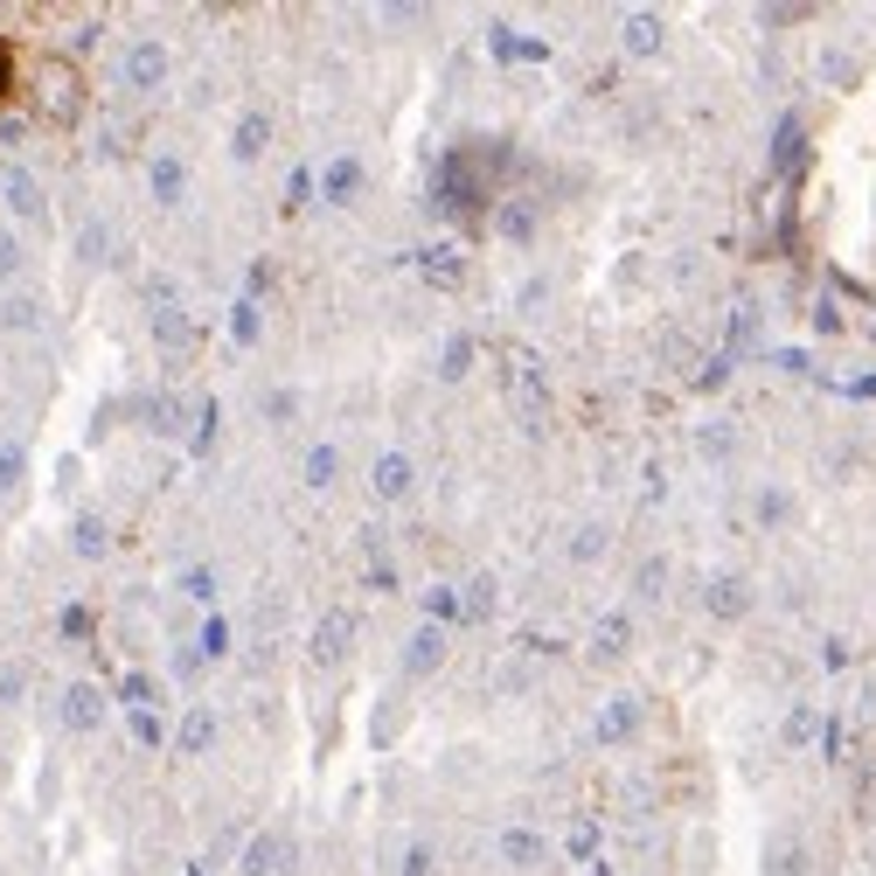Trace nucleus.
I'll return each instance as SVG.
<instances>
[{"label": "nucleus", "mask_w": 876, "mask_h": 876, "mask_svg": "<svg viewBox=\"0 0 876 876\" xmlns=\"http://www.w3.org/2000/svg\"><path fill=\"white\" fill-rule=\"evenodd\" d=\"M84 111V70H78V56H43L35 63V119H49V126H70Z\"/></svg>", "instance_id": "nucleus-1"}, {"label": "nucleus", "mask_w": 876, "mask_h": 876, "mask_svg": "<svg viewBox=\"0 0 876 876\" xmlns=\"http://www.w3.org/2000/svg\"><path fill=\"white\" fill-rule=\"evenodd\" d=\"M167 84V49L154 35H140V43L126 49V91H161Z\"/></svg>", "instance_id": "nucleus-2"}, {"label": "nucleus", "mask_w": 876, "mask_h": 876, "mask_svg": "<svg viewBox=\"0 0 876 876\" xmlns=\"http://www.w3.org/2000/svg\"><path fill=\"white\" fill-rule=\"evenodd\" d=\"M0 196L22 223H49V202H43V181L28 175V167H8V181H0Z\"/></svg>", "instance_id": "nucleus-3"}, {"label": "nucleus", "mask_w": 876, "mask_h": 876, "mask_svg": "<svg viewBox=\"0 0 876 876\" xmlns=\"http://www.w3.org/2000/svg\"><path fill=\"white\" fill-rule=\"evenodd\" d=\"M369 487H376V501H411V487H417V466L404 460V452H383L369 473Z\"/></svg>", "instance_id": "nucleus-4"}, {"label": "nucleus", "mask_w": 876, "mask_h": 876, "mask_svg": "<svg viewBox=\"0 0 876 876\" xmlns=\"http://www.w3.org/2000/svg\"><path fill=\"white\" fill-rule=\"evenodd\" d=\"M501 863H508V869H543V863H549V842H543L536 828H508V834H501Z\"/></svg>", "instance_id": "nucleus-5"}, {"label": "nucleus", "mask_w": 876, "mask_h": 876, "mask_svg": "<svg viewBox=\"0 0 876 876\" xmlns=\"http://www.w3.org/2000/svg\"><path fill=\"white\" fill-rule=\"evenodd\" d=\"M348 640H355V613H328L313 626V661H341L348 654Z\"/></svg>", "instance_id": "nucleus-6"}, {"label": "nucleus", "mask_w": 876, "mask_h": 876, "mask_svg": "<svg viewBox=\"0 0 876 876\" xmlns=\"http://www.w3.org/2000/svg\"><path fill=\"white\" fill-rule=\"evenodd\" d=\"M285 869V834H251V849H244V876H279Z\"/></svg>", "instance_id": "nucleus-7"}, {"label": "nucleus", "mask_w": 876, "mask_h": 876, "mask_svg": "<svg viewBox=\"0 0 876 876\" xmlns=\"http://www.w3.org/2000/svg\"><path fill=\"white\" fill-rule=\"evenodd\" d=\"M264 140H272V119H264V111H244L237 132H230V154H237V161H258Z\"/></svg>", "instance_id": "nucleus-8"}, {"label": "nucleus", "mask_w": 876, "mask_h": 876, "mask_svg": "<svg viewBox=\"0 0 876 876\" xmlns=\"http://www.w3.org/2000/svg\"><path fill=\"white\" fill-rule=\"evenodd\" d=\"M702 605H710L717 619H737V613H751V584H745V578H717Z\"/></svg>", "instance_id": "nucleus-9"}, {"label": "nucleus", "mask_w": 876, "mask_h": 876, "mask_svg": "<svg viewBox=\"0 0 876 876\" xmlns=\"http://www.w3.org/2000/svg\"><path fill=\"white\" fill-rule=\"evenodd\" d=\"M438 661H446V634H438V626H417V634H411V654H404V668H411V675H425V668H438Z\"/></svg>", "instance_id": "nucleus-10"}, {"label": "nucleus", "mask_w": 876, "mask_h": 876, "mask_svg": "<svg viewBox=\"0 0 876 876\" xmlns=\"http://www.w3.org/2000/svg\"><path fill=\"white\" fill-rule=\"evenodd\" d=\"M766 869H772V876H807V842H793V834H772Z\"/></svg>", "instance_id": "nucleus-11"}, {"label": "nucleus", "mask_w": 876, "mask_h": 876, "mask_svg": "<svg viewBox=\"0 0 876 876\" xmlns=\"http://www.w3.org/2000/svg\"><path fill=\"white\" fill-rule=\"evenodd\" d=\"M626 640H634V619H626V613H613V619H599L592 654H599V661H619V654H626Z\"/></svg>", "instance_id": "nucleus-12"}, {"label": "nucleus", "mask_w": 876, "mask_h": 876, "mask_svg": "<svg viewBox=\"0 0 876 876\" xmlns=\"http://www.w3.org/2000/svg\"><path fill=\"white\" fill-rule=\"evenodd\" d=\"M63 702H70V710H63V717H70V731H91V723L105 717V696L91 689V682H78V689H70Z\"/></svg>", "instance_id": "nucleus-13"}, {"label": "nucleus", "mask_w": 876, "mask_h": 876, "mask_svg": "<svg viewBox=\"0 0 876 876\" xmlns=\"http://www.w3.org/2000/svg\"><path fill=\"white\" fill-rule=\"evenodd\" d=\"M43 313H49V307H43L35 293H14V299H8V313H0V320H8L14 334H35V328H43Z\"/></svg>", "instance_id": "nucleus-14"}, {"label": "nucleus", "mask_w": 876, "mask_h": 876, "mask_svg": "<svg viewBox=\"0 0 876 876\" xmlns=\"http://www.w3.org/2000/svg\"><path fill=\"white\" fill-rule=\"evenodd\" d=\"M634 723H640V710H634V696H613V710L599 717V737H605V745H619V737L634 731Z\"/></svg>", "instance_id": "nucleus-15"}, {"label": "nucleus", "mask_w": 876, "mask_h": 876, "mask_svg": "<svg viewBox=\"0 0 876 876\" xmlns=\"http://www.w3.org/2000/svg\"><path fill=\"white\" fill-rule=\"evenodd\" d=\"M299 473H307V487H334V481H341V452H334V446H313Z\"/></svg>", "instance_id": "nucleus-16"}, {"label": "nucleus", "mask_w": 876, "mask_h": 876, "mask_svg": "<svg viewBox=\"0 0 876 876\" xmlns=\"http://www.w3.org/2000/svg\"><path fill=\"white\" fill-rule=\"evenodd\" d=\"M626 49H634V56L661 49V22H654V14H626Z\"/></svg>", "instance_id": "nucleus-17"}, {"label": "nucleus", "mask_w": 876, "mask_h": 876, "mask_svg": "<svg viewBox=\"0 0 876 876\" xmlns=\"http://www.w3.org/2000/svg\"><path fill=\"white\" fill-rule=\"evenodd\" d=\"M355 188H362V167H355V161H334L328 181H320V196H328V202H348Z\"/></svg>", "instance_id": "nucleus-18"}, {"label": "nucleus", "mask_w": 876, "mask_h": 876, "mask_svg": "<svg viewBox=\"0 0 876 876\" xmlns=\"http://www.w3.org/2000/svg\"><path fill=\"white\" fill-rule=\"evenodd\" d=\"M70 549H78V557H105V522H98V516H78V529H70Z\"/></svg>", "instance_id": "nucleus-19"}, {"label": "nucleus", "mask_w": 876, "mask_h": 876, "mask_svg": "<svg viewBox=\"0 0 876 876\" xmlns=\"http://www.w3.org/2000/svg\"><path fill=\"white\" fill-rule=\"evenodd\" d=\"M146 175H154V196H161V202H181V161H175V154H161Z\"/></svg>", "instance_id": "nucleus-20"}, {"label": "nucleus", "mask_w": 876, "mask_h": 876, "mask_svg": "<svg viewBox=\"0 0 876 876\" xmlns=\"http://www.w3.org/2000/svg\"><path fill=\"white\" fill-rule=\"evenodd\" d=\"M209 737H216V717H209V710H188V723H181V751H202Z\"/></svg>", "instance_id": "nucleus-21"}, {"label": "nucleus", "mask_w": 876, "mask_h": 876, "mask_svg": "<svg viewBox=\"0 0 876 876\" xmlns=\"http://www.w3.org/2000/svg\"><path fill=\"white\" fill-rule=\"evenodd\" d=\"M22 264H28L22 237H14V230H0V279H22Z\"/></svg>", "instance_id": "nucleus-22"}, {"label": "nucleus", "mask_w": 876, "mask_h": 876, "mask_svg": "<svg viewBox=\"0 0 876 876\" xmlns=\"http://www.w3.org/2000/svg\"><path fill=\"white\" fill-rule=\"evenodd\" d=\"M22 487V446H0V494Z\"/></svg>", "instance_id": "nucleus-23"}, {"label": "nucleus", "mask_w": 876, "mask_h": 876, "mask_svg": "<svg viewBox=\"0 0 876 876\" xmlns=\"http://www.w3.org/2000/svg\"><path fill=\"white\" fill-rule=\"evenodd\" d=\"M181 592L209 605V599H216V570H188V578H181Z\"/></svg>", "instance_id": "nucleus-24"}, {"label": "nucleus", "mask_w": 876, "mask_h": 876, "mask_svg": "<svg viewBox=\"0 0 876 876\" xmlns=\"http://www.w3.org/2000/svg\"><path fill=\"white\" fill-rule=\"evenodd\" d=\"M132 737H140V745H161V710H132Z\"/></svg>", "instance_id": "nucleus-25"}, {"label": "nucleus", "mask_w": 876, "mask_h": 876, "mask_svg": "<svg viewBox=\"0 0 876 876\" xmlns=\"http://www.w3.org/2000/svg\"><path fill=\"white\" fill-rule=\"evenodd\" d=\"M404 876H431V849H425V842L404 849Z\"/></svg>", "instance_id": "nucleus-26"}, {"label": "nucleus", "mask_w": 876, "mask_h": 876, "mask_svg": "<svg viewBox=\"0 0 876 876\" xmlns=\"http://www.w3.org/2000/svg\"><path fill=\"white\" fill-rule=\"evenodd\" d=\"M466 362H473V341H452V348H446V376H466Z\"/></svg>", "instance_id": "nucleus-27"}, {"label": "nucleus", "mask_w": 876, "mask_h": 876, "mask_svg": "<svg viewBox=\"0 0 876 876\" xmlns=\"http://www.w3.org/2000/svg\"><path fill=\"white\" fill-rule=\"evenodd\" d=\"M599 549H605V536H599V529H578V543H570V557H599Z\"/></svg>", "instance_id": "nucleus-28"}, {"label": "nucleus", "mask_w": 876, "mask_h": 876, "mask_svg": "<svg viewBox=\"0 0 876 876\" xmlns=\"http://www.w3.org/2000/svg\"><path fill=\"white\" fill-rule=\"evenodd\" d=\"M14 91V63H8V49H0V98Z\"/></svg>", "instance_id": "nucleus-29"}]
</instances>
